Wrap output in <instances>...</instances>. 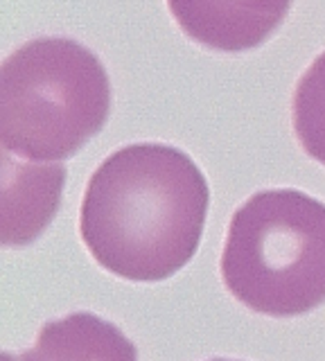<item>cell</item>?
I'll return each mask as SVG.
<instances>
[{
    "instance_id": "cell-3",
    "label": "cell",
    "mask_w": 325,
    "mask_h": 361,
    "mask_svg": "<svg viewBox=\"0 0 325 361\" xmlns=\"http://www.w3.org/2000/svg\"><path fill=\"white\" fill-rule=\"evenodd\" d=\"M221 278L257 314L302 316L325 302V203L300 190H264L228 224Z\"/></svg>"
},
{
    "instance_id": "cell-4",
    "label": "cell",
    "mask_w": 325,
    "mask_h": 361,
    "mask_svg": "<svg viewBox=\"0 0 325 361\" xmlns=\"http://www.w3.org/2000/svg\"><path fill=\"white\" fill-rule=\"evenodd\" d=\"M294 0H167L190 39L219 52L262 45L283 25Z\"/></svg>"
},
{
    "instance_id": "cell-7",
    "label": "cell",
    "mask_w": 325,
    "mask_h": 361,
    "mask_svg": "<svg viewBox=\"0 0 325 361\" xmlns=\"http://www.w3.org/2000/svg\"><path fill=\"white\" fill-rule=\"evenodd\" d=\"M291 122L307 156L325 165V52L298 79L291 102Z\"/></svg>"
},
{
    "instance_id": "cell-2",
    "label": "cell",
    "mask_w": 325,
    "mask_h": 361,
    "mask_svg": "<svg viewBox=\"0 0 325 361\" xmlns=\"http://www.w3.org/2000/svg\"><path fill=\"white\" fill-rule=\"evenodd\" d=\"M109 113V73L82 43L63 37L32 39L3 61V152L30 161H66L102 131Z\"/></svg>"
},
{
    "instance_id": "cell-8",
    "label": "cell",
    "mask_w": 325,
    "mask_h": 361,
    "mask_svg": "<svg viewBox=\"0 0 325 361\" xmlns=\"http://www.w3.org/2000/svg\"><path fill=\"white\" fill-rule=\"evenodd\" d=\"M212 361H233V359H212Z\"/></svg>"
},
{
    "instance_id": "cell-6",
    "label": "cell",
    "mask_w": 325,
    "mask_h": 361,
    "mask_svg": "<svg viewBox=\"0 0 325 361\" xmlns=\"http://www.w3.org/2000/svg\"><path fill=\"white\" fill-rule=\"evenodd\" d=\"M16 361H138V350L114 323L77 312L43 325L37 343Z\"/></svg>"
},
{
    "instance_id": "cell-5",
    "label": "cell",
    "mask_w": 325,
    "mask_h": 361,
    "mask_svg": "<svg viewBox=\"0 0 325 361\" xmlns=\"http://www.w3.org/2000/svg\"><path fill=\"white\" fill-rule=\"evenodd\" d=\"M5 201H3V244L25 246L43 233L57 214L66 180L63 165L14 163L3 152Z\"/></svg>"
},
{
    "instance_id": "cell-1",
    "label": "cell",
    "mask_w": 325,
    "mask_h": 361,
    "mask_svg": "<svg viewBox=\"0 0 325 361\" xmlns=\"http://www.w3.org/2000/svg\"><path fill=\"white\" fill-rule=\"evenodd\" d=\"M204 172L170 145H127L88 180L80 233L99 267L133 282H161L195 257L208 217Z\"/></svg>"
}]
</instances>
